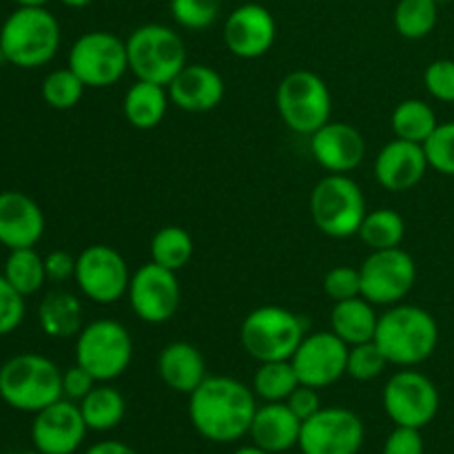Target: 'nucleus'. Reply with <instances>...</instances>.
Segmentation results:
<instances>
[{
    "instance_id": "nucleus-7",
    "label": "nucleus",
    "mask_w": 454,
    "mask_h": 454,
    "mask_svg": "<svg viewBox=\"0 0 454 454\" xmlns=\"http://www.w3.org/2000/svg\"><path fill=\"white\" fill-rule=\"evenodd\" d=\"M129 71L136 80L164 84L186 67V47L176 29L158 22H149L133 29L127 38Z\"/></svg>"
},
{
    "instance_id": "nucleus-24",
    "label": "nucleus",
    "mask_w": 454,
    "mask_h": 454,
    "mask_svg": "<svg viewBox=\"0 0 454 454\" xmlns=\"http://www.w3.org/2000/svg\"><path fill=\"white\" fill-rule=\"evenodd\" d=\"M158 375L168 390L191 395L207 380V362L198 346L171 341L158 355Z\"/></svg>"
},
{
    "instance_id": "nucleus-25",
    "label": "nucleus",
    "mask_w": 454,
    "mask_h": 454,
    "mask_svg": "<svg viewBox=\"0 0 454 454\" xmlns=\"http://www.w3.org/2000/svg\"><path fill=\"white\" fill-rule=\"evenodd\" d=\"M38 324L43 333L53 340L78 337L84 328L82 300L69 291H51L38 306Z\"/></svg>"
},
{
    "instance_id": "nucleus-30",
    "label": "nucleus",
    "mask_w": 454,
    "mask_h": 454,
    "mask_svg": "<svg viewBox=\"0 0 454 454\" xmlns=\"http://www.w3.org/2000/svg\"><path fill=\"white\" fill-rule=\"evenodd\" d=\"M357 238L371 251L397 248L406 238V220L402 217V213L393 211V208H372L364 217Z\"/></svg>"
},
{
    "instance_id": "nucleus-16",
    "label": "nucleus",
    "mask_w": 454,
    "mask_h": 454,
    "mask_svg": "<svg viewBox=\"0 0 454 454\" xmlns=\"http://www.w3.org/2000/svg\"><path fill=\"white\" fill-rule=\"evenodd\" d=\"M346 362L348 344H344L333 331L306 333L291 357L300 384L313 386L317 390L340 381L346 375Z\"/></svg>"
},
{
    "instance_id": "nucleus-48",
    "label": "nucleus",
    "mask_w": 454,
    "mask_h": 454,
    "mask_svg": "<svg viewBox=\"0 0 454 454\" xmlns=\"http://www.w3.org/2000/svg\"><path fill=\"white\" fill-rule=\"evenodd\" d=\"M233 454H270L266 450H262L260 446H255V443H251V446H244V448H238Z\"/></svg>"
},
{
    "instance_id": "nucleus-26",
    "label": "nucleus",
    "mask_w": 454,
    "mask_h": 454,
    "mask_svg": "<svg viewBox=\"0 0 454 454\" xmlns=\"http://www.w3.org/2000/svg\"><path fill=\"white\" fill-rule=\"evenodd\" d=\"M168 105H171V98L164 84L136 80L124 93L122 114L133 129L151 131L162 122Z\"/></svg>"
},
{
    "instance_id": "nucleus-46",
    "label": "nucleus",
    "mask_w": 454,
    "mask_h": 454,
    "mask_svg": "<svg viewBox=\"0 0 454 454\" xmlns=\"http://www.w3.org/2000/svg\"><path fill=\"white\" fill-rule=\"evenodd\" d=\"M84 454H137L131 446L118 442V439H105V442L93 443L91 448H87Z\"/></svg>"
},
{
    "instance_id": "nucleus-40",
    "label": "nucleus",
    "mask_w": 454,
    "mask_h": 454,
    "mask_svg": "<svg viewBox=\"0 0 454 454\" xmlns=\"http://www.w3.org/2000/svg\"><path fill=\"white\" fill-rule=\"evenodd\" d=\"M324 293H326V297L333 304L362 295L359 269H353V266H335V269L328 270L324 275Z\"/></svg>"
},
{
    "instance_id": "nucleus-50",
    "label": "nucleus",
    "mask_w": 454,
    "mask_h": 454,
    "mask_svg": "<svg viewBox=\"0 0 454 454\" xmlns=\"http://www.w3.org/2000/svg\"><path fill=\"white\" fill-rule=\"evenodd\" d=\"M3 62H7V60H4V53H3V47H0V67H3Z\"/></svg>"
},
{
    "instance_id": "nucleus-28",
    "label": "nucleus",
    "mask_w": 454,
    "mask_h": 454,
    "mask_svg": "<svg viewBox=\"0 0 454 454\" xmlns=\"http://www.w3.org/2000/svg\"><path fill=\"white\" fill-rule=\"evenodd\" d=\"M82 419L89 430L93 433H109L118 428L127 412V402L124 395L111 384H96L91 393L78 402Z\"/></svg>"
},
{
    "instance_id": "nucleus-31",
    "label": "nucleus",
    "mask_w": 454,
    "mask_h": 454,
    "mask_svg": "<svg viewBox=\"0 0 454 454\" xmlns=\"http://www.w3.org/2000/svg\"><path fill=\"white\" fill-rule=\"evenodd\" d=\"M149 253L151 262L177 273V270H182L191 260H193V235L186 229H182V226H162V229L151 238Z\"/></svg>"
},
{
    "instance_id": "nucleus-21",
    "label": "nucleus",
    "mask_w": 454,
    "mask_h": 454,
    "mask_svg": "<svg viewBox=\"0 0 454 454\" xmlns=\"http://www.w3.org/2000/svg\"><path fill=\"white\" fill-rule=\"evenodd\" d=\"M168 98L186 114H207L224 100V78L213 67L186 62L184 69L168 82Z\"/></svg>"
},
{
    "instance_id": "nucleus-20",
    "label": "nucleus",
    "mask_w": 454,
    "mask_h": 454,
    "mask_svg": "<svg viewBox=\"0 0 454 454\" xmlns=\"http://www.w3.org/2000/svg\"><path fill=\"white\" fill-rule=\"evenodd\" d=\"M430 168L426 158L424 145L406 140H390L380 149L375 158V180L381 189L390 193H403L411 191L424 180L426 171Z\"/></svg>"
},
{
    "instance_id": "nucleus-4",
    "label": "nucleus",
    "mask_w": 454,
    "mask_h": 454,
    "mask_svg": "<svg viewBox=\"0 0 454 454\" xmlns=\"http://www.w3.org/2000/svg\"><path fill=\"white\" fill-rule=\"evenodd\" d=\"M0 399L13 411L40 412L62 399V371L44 355H16L0 366Z\"/></svg>"
},
{
    "instance_id": "nucleus-38",
    "label": "nucleus",
    "mask_w": 454,
    "mask_h": 454,
    "mask_svg": "<svg viewBox=\"0 0 454 454\" xmlns=\"http://www.w3.org/2000/svg\"><path fill=\"white\" fill-rule=\"evenodd\" d=\"M424 151L430 168L454 177V122H439L433 136L424 142Z\"/></svg>"
},
{
    "instance_id": "nucleus-47",
    "label": "nucleus",
    "mask_w": 454,
    "mask_h": 454,
    "mask_svg": "<svg viewBox=\"0 0 454 454\" xmlns=\"http://www.w3.org/2000/svg\"><path fill=\"white\" fill-rule=\"evenodd\" d=\"M60 3L69 9H82V7H89L93 0H60Z\"/></svg>"
},
{
    "instance_id": "nucleus-37",
    "label": "nucleus",
    "mask_w": 454,
    "mask_h": 454,
    "mask_svg": "<svg viewBox=\"0 0 454 454\" xmlns=\"http://www.w3.org/2000/svg\"><path fill=\"white\" fill-rule=\"evenodd\" d=\"M388 359L381 353L380 346L372 341L348 346V362H346V375L355 381H372L388 368Z\"/></svg>"
},
{
    "instance_id": "nucleus-10",
    "label": "nucleus",
    "mask_w": 454,
    "mask_h": 454,
    "mask_svg": "<svg viewBox=\"0 0 454 454\" xmlns=\"http://www.w3.org/2000/svg\"><path fill=\"white\" fill-rule=\"evenodd\" d=\"M67 67L87 89L114 87L129 71L127 40L111 31H87L71 44Z\"/></svg>"
},
{
    "instance_id": "nucleus-5",
    "label": "nucleus",
    "mask_w": 454,
    "mask_h": 454,
    "mask_svg": "<svg viewBox=\"0 0 454 454\" xmlns=\"http://www.w3.org/2000/svg\"><path fill=\"white\" fill-rule=\"evenodd\" d=\"M309 208L317 231L333 239L357 235L368 213L362 186L346 173H328L322 177L313 186Z\"/></svg>"
},
{
    "instance_id": "nucleus-9",
    "label": "nucleus",
    "mask_w": 454,
    "mask_h": 454,
    "mask_svg": "<svg viewBox=\"0 0 454 454\" xmlns=\"http://www.w3.org/2000/svg\"><path fill=\"white\" fill-rule=\"evenodd\" d=\"M275 106L282 122L300 136H313L333 120L331 89L322 75L309 69L284 75L275 91Z\"/></svg>"
},
{
    "instance_id": "nucleus-44",
    "label": "nucleus",
    "mask_w": 454,
    "mask_h": 454,
    "mask_svg": "<svg viewBox=\"0 0 454 454\" xmlns=\"http://www.w3.org/2000/svg\"><path fill=\"white\" fill-rule=\"evenodd\" d=\"M286 406L291 408L297 415V419L304 424L306 419L315 415V412L322 411V399H319V390L313 388V386L300 384L291 393V397L286 399Z\"/></svg>"
},
{
    "instance_id": "nucleus-18",
    "label": "nucleus",
    "mask_w": 454,
    "mask_h": 454,
    "mask_svg": "<svg viewBox=\"0 0 454 454\" xmlns=\"http://www.w3.org/2000/svg\"><path fill=\"white\" fill-rule=\"evenodd\" d=\"M278 38L275 16L260 3H244L224 22V44L235 58L257 60L273 49Z\"/></svg>"
},
{
    "instance_id": "nucleus-49",
    "label": "nucleus",
    "mask_w": 454,
    "mask_h": 454,
    "mask_svg": "<svg viewBox=\"0 0 454 454\" xmlns=\"http://www.w3.org/2000/svg\"><path fill=\"white\" fill-rule=\"evenodd\" d=\"M18 7H44L49 0H13Z\"/></svg>"
},
{
    "instance_id": "nucleus-32",
    "label": "nucleus",
    "mask_w": 454,
    "mask_h": 454,
    "mask_svg": "<svg viewBox=\"0 0 454 454\" xmlns=\"http://www.w3.org/2000/svg\"><path fill=\"white\" fill-rule=\"evenodd\" d=\"M297 386H300V380H297L295 368H293L291 359H284V362L260 364L253 375L251 388L255 397L264 403H278L286 402Z\"/></svg>"
},
{
    "instance_id": "nucleus-6",
    "label": "nucleus",
    "mask_w": 454,
    "mask_h": 454,
    "mask_svg": "<svg viewBox=\"0 0 454 454\" xmlns=\"http://www.w3.org/2000/svg\"><path fill=\"white\" fill-rule=\"evenodd\" d=\"M304 337V319L284 306H260L239 326V344L260 364L291 359Z\"/></svg>"
},
{
    "instance_id": "nucleus-29",
    "label": "nucleus",
    "mask_w": 454,
    "mask_h": 454,
    "mask_svg": "<svg viewBox=\"0 0 454 454\" xmlns=\"http://www.w3.org/2000/svg\"><path fill=\"white\" fill-rule=\"evenodd\" d=\"M437 127L439 120L434 109L428 102L419 100V98L402 100L393 109V115H390V129H393L395 137L417 142V145H424Z\"/></svg>"
},
{
    "instance_id": "nucleus-41",
    "label": "nucleus",
    "mask_w": 454,
    "mask_h": 454,
    "mask_svg": "<svg viewBox=\"0 0 454 454\" xmlns=\"http://www.w3.org/2000/svg\"><path fill=\"white\" fill-rule=\"evenodd\" d=\"M25 319V297L0 273V337L12 335Z\"/></svg>"
},
{
    "instance_id": "nucleus-35",
    "label": "nucleus",
    "mask_w": 454,
    "mask_h": 454,
    "mask_svg": "<svg viewBox=\"0 0 454 454\" xmlns=\"http://www.w3.org/2000/svg\"><path fill=\"white\" fill-rule=\"evenodd\" d=\"M84 82L69 69H53L51 74L44 75L43 80V100L56 111H69L82 100Z\"/></svg>"
},
{
    "instance_id": "nucleus-39",
    "label": "nucleus",
    "mask_w": 454,
    "mask_h": 454,
    "mask_svg": "<svg viewBox=\"0 0 454 454\" xmlns=\"http://www.w3.org/2000/svg\"><path fill=\"white\" fill-rule=\"evenodd\" d=\"M424 84L434 100L454 105V60L439 58L430 62L424 71Z\"/></svg>"
},
{
    "instance_id": "nucleus-23",
    "label": "nucleus",
    "mask_w": 454,
    "mask_h": 454,
    "mask_svg": "<svg viewBox=\"0 0 454 454\" xmlns=\"http://www.w3.org/2000/svg\"><path fill=\"white\" fill-rule=\"evenodd\" d=\"M301 421L286 402L262 403L253 417L248 437L255 446L270 454H286L300 443Z\"/></svg>"
},
{
    "instance_id": "nucleus-42",
    "label": "nucleus",
    "mask_w": 454,
    "mask_h": 454,
    "mask_svg": "<svg viewBox=\"0 0 454 454\" xmlns=\"http://www.w3.org/2000/svg\"><path fill=\"white\" fill-rule=\"evenodd\" d=\"M426 443L421 437V430L406 428V426H395L388 434L381 454H424Z\"/></svg>"
},
{
    "instance_id": "nucleus-13",
    "label": "nucleus",
    "mask_w": 454,
    "mask_h": 454,
    "mask_svg": "<svg viewBox=\"0 0 454 454\" xmlns=\"http://www.w3.org/2000/svg\"><path fill=\"white\" fill-rule=\"evenodd\" d=\"M362 297L375 306L402 304L417 282V264L402 247L371 251L359 266Z\"/></svg>"
},
{
    "instance_id": "nucleus-51",
    "label": "nucleus",
    "mask_w": 454,
    "mask_h": 454,
    "mask_svg": "<svg viewBox=\"0 0 454 454\" xmlns=\"http://www.w3.org/2000/svg\"><path fill=\"white\" fill-rule=\"evenodd\" d=\"M437 3H439V4H442V3H450V0H437Z\"/></svg>"
},
{
    "instance_id": "nucleus-17",
    "label": "nucleus",
    "mask_w": 454,
    "mask_h": 454,
    "mask_svg": "<svg viewBox=\"0 0 454 454\" xmlns=\"http://www.w3.org/2000/svg\"><path fill=\"white\" fill-rule=\"evenodd\" d=\"M87 430L78 403L62 397L35 412L31 443L40 454H74L82 446Z\"/></svg>"
},
{
    "instance_id": "nucleus-27",
    "label": "nucleus",
    "mask_w": 454,
    "mask_h": 454,
    "mask_svg": "<svg viewBox=\"0 0 454 454\" xmlns=\"http://www.w3.org/2000/svg\"><path fill=\"white\" fill-rule=\"evenodd\" d=\"M377 322H380V315H377L375 304H371L366 297L357 295L333 304L331 331L344 344L357 346L375 340Z\"/></svg>"
},
{
    "instance_id": "nucleus-52",
    "label": "nucleus",
    "mask_w": 454,
    "mask_h": 454,
    "mask_svg": "<svg viewBox=\"0 0 454 454\" xmlns=\"http://www.w3.org/2000/svg\"><path fill=\"white\" fill-rule=\"evenodd\" d=\"M286 454H288V452H286Z\"/></svg>"
},
{
    "instance_id": "nucleus-22",
    "label": "nucleus",
    "mask_w": 454,
    "mask_h": 454,
    "mask_svg": "<svg viewBox=\"0 0 454 454\" xmlns=\"http://www.w3.org/2000/svg\"><path fill=\"white\" fill-rule=\"evenodd\" d=\"M44 235V215L34 198L22 191L0 193V244L9 251L34 248Z\"/></svg>"
},
{
    "instance_id": "nucleus-8",
    "label": "nucleus",
    "mask_w": 454,
    "mask_h": 454,
    "mask_svg": "<svg viewBox=\"0 0 454 454\" xmlns=\"http://www.w3.org/2000/svg\"><path fill=\"white\" fill-rule=\"evenodd\" d=\"M133 359V337L115 319H93L75 337V364L98 384H111L127 372Z\"/></svg>"
},
{
    "instance_id": "nucleus-43",
    "label": "nucleus",
    "mask_w": 454,
    "mask_h": 454,
    "mask_svg": "<svg viewBox=\"0 0 454 454\" xmlns=\"http://www.w3.org/2000/svg\"><path fill=\"white\" fill-rule=\"evenodd\" d=\"M98 381L93 380L91 375H89L87 371H84L82 366H71L69 371L62 372V397L65 399H71V402H82L84 397H87L89 393L93 390V386H96Z\"/></svg>"
},
{
    "instance_id": "nucleus-12",
    "label": "nucleus",
    "mask_w": 454,
    "mask_h": 454,
    "mask_svg": "<svg viewBox=\"0 0 454 454\" xmlns=\"http://www.w3.org/2000/svg\"><path fill=\"white\" fill-rule=\"evenodd\" d=\"M74 279L89 301L109 306L127 295L131 270L118 248L91 244L75 257Z\"/></svg>"
},
{
    "instance_id": "nucleus-2",
    "label": "nucleus",
    "mask_w": 454,
    "mask_h": 454,
    "mask_svg": "<svg viewBox=\"0 0 454 454\" xmlns=\"http://www.w3.org/2000/svg\"><path fill=\"white\" fill-rule=\"evenodd\" d=\"M375 344L386 355L390 366L415 368L434 355L439 346V324L426 309L417 304L388 306L380 315Z\"/></svg>"
},
{
    "instance_id": "nucleus-33",
    "label": "nucleus",
    "mask_w": 454,
    "mask_h": 454,
    "mask_svg": "<svg viewBox=\"0 0 454 454\" xmlns=\"http://www.w3.org/2000/svg\"><path fill=\"white\" fill-rule=\"evenodd\" d=\"M3 275L22 297L34 295L47 282L44 257H40L35 253V248H16V251H9Z\"/></svg>"
},
{
    "instance_id": "nucleus-36",
    "label": "nucleus",
    "mask_w": 454,
    "mask_h": 454,
    "mask_svg": "<svg viewBox=\"0 0 454 454\" xmlns=\"http://www.w3.org/2000/svg\"><path fill=\"white\" fill-rule=\"evenodd\" d=\"M171 18L189 31H204L220 18V0H168Z\"/></svg>"
},
{
    "instance_id": "nucleus-15",
    "label": "nucleus",
    "mask_w": 454,
    "mask_h": 454,
    "mask_svg": "<svg viewBox=\"0 0 454 454\" xmlns=\"http://www.w3.org/2000/svg\"><path fill=\"white\" fill-rule=\"evenodd\" d=\"M366 428L357 412L348 408H322L301 424V454H359Z\"/></svg>"
},
{
    "instance_id": "nucleus-11",
    "label": "nucleus",
    "mask_w": 454,
    "mask_h": 454,
    "mask_svg": "<svg viewBox=\"0 0 454 454\" xmlns=\"http://www.w3.org/2000/svg\"><path fill=\"white\" fill-rule=\"evenodd\" d=\"M381 403L395 426L421 430L437 417L442 397L428 375L415 368H402L384 386Z\"/></svg>"
},
{
    "instance_id": "nucleus-45",
    "label": "nucleus",
    "mask_w": 454,
    "mask_h": 454,
    "mask_svg": "<svg viewBox=\"0 0 454 454\" xmlns=\"http://www.w3.org/2000/svg\"><path fill=\"white\" fill-rule=\"evenodd\" d=\"M47 282L62 284L75 275V257L67 251H51L44 257Z\"/></svg>"
},
{
    "instance_id": "nucleus-1",
    "label": "nucleus",
    "mask_w": 454,
    "mask_h": 454,
    "mask_svg": "<svg viewBox=\"0 0 454 454\" xmlns=\"http://www.w3.org/2000/svg\"><path fill=\"white\" fill-rule=\"evenodd\" d=\"M257 397L244 381L211 375L189 395V419L200 437L213 443H233L248 434Z\"/></svg>"
},
{
    "instance_id": "nucleus-14",
    "label": "nucleus",
    "mask_w": 454,
    "mask_h": 454,
    "mask_svg": "<svg viewBox=\"0 0 454 454\" xmlns=\"http://www.w3.org/2000/svg\"><path fill=\"white\" fill-rule=\"evenodd\" d=\"M127 300L133 315L140 322L151 324V326L171 322L180 309L182 300L177 273L155 264V262L140 266L136 273H131Z\"/></svg>"
},
{
    "instance_id": "nucleus-3",
    "label": "nucleus",
    "mask_w": 454,
    "mask_h": 454,
    "mask_svg": "<svg viewBox=\"0 0 454 454\" xmlns=\"http://www.w3.org/2000/svg\"><path fill=\"white\" fill-rule=\"evenodd\" d=\"M60 43V22L47 7H18L0 27L4 60L20 69H38L51 62Z\"/></svg>"
},
{
    "instance_id": "nucleus-34",
    "label": "nucleus",
    "mask_w": 454,
    "mask_h": 454,
    "mask_svg": "<svg viewBox=\"0 0 454 454\" xmlns=\"http://www.w3.org/2000/svg\"><path fill=\"white\" fill-rule=\"evenodd\" d=\"M395 29L406 40H421L434 31L439 22L437 0H399L393 13Z\"/></svg>"
},
{
    "instance_id": "nucleus-19",
    "label": "nucleus",
    "mask_w": 454,
    "mask_h": 454,
    "mask_svg": "<svg viewBox=\"0 0 454 454\" xmlns=\"http://www.w3.org/2000/svg\"><path fill=\"white\" fill-rule=\"evenodd\" d=\"M310 137V155L328 173H346L359 167L366 158V140L353 124L328 120Z\"/></svg>"
}]
</instances>
